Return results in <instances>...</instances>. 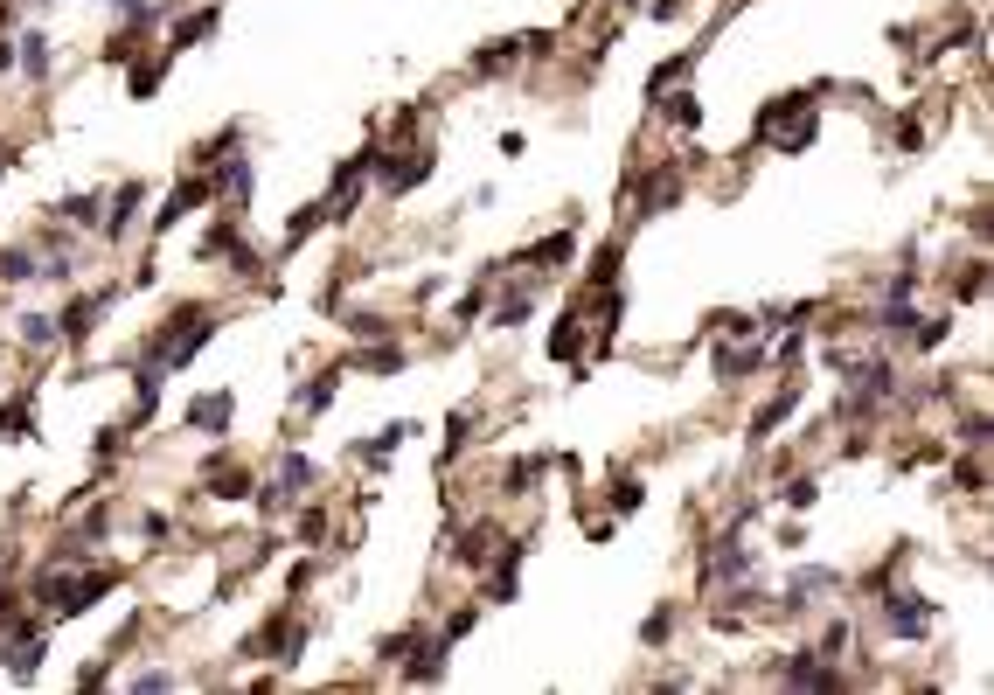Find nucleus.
I'll return each instance as SVG.
<instances>
[{"instance_id": "1", "label": "nucleus", "mask_w": 994, "mask_h": 695, "mask_svg": "<svg viewBox=\"0 0 994 695\" xmlns=\"http://www.w3.org/2000/svg\"><path fill=\"white\" fill-rule=\"evenodd\" d=\"M883 397H897V369H890V362H869V369L855 376V390H849V411H869V404H883Z\"/></svg>"}, {"instance_id": "2", "label": "nucleus", "mask_w": 994, "mask_h": 695, "mask_svg": "<svg viewBox=\"0 0 994 695\" xmlns=\"http://www.w3.org/2000/svg\"><path fill=\"white\" fill-rule=\"evenodd\" d=\"M890 626H897V633H911V640H918V633H925V626H932V612H925V605H918V598H911V591H897V598H890Z\"/></svg>"}, {"instance_id": "3", "label": "nucleus", "mask_w": 994, "mask_h": 695, "mask_svg": "<svg viewBox=\"0 0 994 695\" xmlns=\"http://www.w3.org/2000/svg\"><path fill=\"white\" fill-rule=\"evenodd\" d=\"M35 668H42V640H28V633H21V640H7V675H14V682H28Z\"/></svg>"}, {"instance_id": "4", "label": "nucleus", "mask_w": 994, "mask_h": 695, "mask_svg": "<svg viewBox=\"0 0 994 695\" xmlns=\"http://www.w3.org/2000/svg\"><path fill=\"white\" fill-rule=\"evenodd\" d=\"M202 195H209V181H188V188H174V195H167V209H160V216H153V230H167V223H174V216H188V209H195V202H202Z\"/></svg>"}, {"instance_id": "5", "label": "nucleus", "mask_w": 994, "mask_h": 695, "mask_svg": "<svg viewBox=\"0 0 994 695\" xmlns=\"http://www.w3.org/2000/svg\"><path fill=\"white\" fill-rule=\"evenodd\" d=\"M675 181H682L675 167H668V174H654V181L640 188V216H661V209H668V195H675Z\"/></svg>"}, {"instance_id": "6", "label": "nucleus", "mask_w": 994, "mask_h": 695, "mask_svg": "<svg viewBox=\"0 0 994 695\" xmlns=\"http://www.w3.org/2000/svg\"><path fill=\"white\" fill-rule=\"evenodd\" d=\"M188 424H202V431H223V424H230V397H202V404L188 411Z\"/></svg>"}, {"instance_id": "7", "label": "nucleus", "mask_w": 994, "mask_h": 695, "mask_svg": "<svg viewBox=\"0 0 994 695\" xmlns=\"http://www.w3.org/2000/svg\"><path fill=\"white\" fill-rule=\"evenodd\" d=\"M793 397H800V390H786V397H772V404H765V411L751 417V438H772V424H779V417L793 411Z\"/></svg>"}, {"instance_id": "8", "label": "nucleus", "mask_w": 994, "mask_h": 695, "mask_svg": "<svg viewBox=\"0 0 994 695\" xmlns=\"http://www.w3.org/2000/svg\"><path fill=\"white\" fill-rule=\"evenodd\" d=\"M21 341L49 348V341H56V320H49V313H21Z\"/></svg>"}, {"instance_id": "9", "label": "nucleus", "mask_w": 994, "mask_h": 695, "mask_svg": "<svg viewBox=\"0 0 994 695\" xmlns=\"http://www.w3.org/2000/svg\"><path fill=\"white\" fill-rule=\"evenodd\" d=\"M140 202H146V188H140V181H126V188H119V216H112V237H119V230L133 223V209H140Z\"/></svg>"}, {"instance_id": "10", "label": "nucleus", "mask_w": 994, "mask_h": 695, "mask_svg": "<svg viewBox=\"0 0 994 695\" xmlns=\"http://www.w3.org/2000/svg\"><path fill=\"white\" fill-rule=\"evenodd\" d=\"M557 258H570V237H543V244H536L522 265H557Z\"/></svg>"}, {"instance_id": "11", "label": "nucleus", "mask_w": 994, "mask_h": 695, "mask_svg": "<svg viewBox=\"0 0 994 695\" xmlns=\"http://www.w3.org/2000/svg\"><path fill=\"white\" fill-rule=\"evenodd\" d=\"M42 265L28 258V251H0V278H35Z\"/></svg>"}, {"instance_id": "12", "label": "nucleus", "mask_w": 994, "mask_h": 695, "mask_svg": "<svg viewBox=\"0 0 994 695\" xmlns=\"http://www.w3.org/2000/svg\"><path fill=\"white\" fill-rule=\"evenodd\" d=\"M21 70H35V77L49 70V49H42V35H21Z\"/></svg>"}, {"instance_id": "13", "label": "nucleus", "mask_w": 994, "mask_h": 695, "mask_svg": "<svg viewBox=\"0 0 994 695\" xmlns=\"http://www.w3.org/2000/svg\"><path fill=\"white\" fill-rule=\"evenodd\" d=\"M550 355H557V362H570V355H577V320H564V327L550 334Z\"/></svg>"}, {"instance_id": "14", "label": "nucleus", "mask_w": 994, "mask_h": 695, "mask_svg": "<svg viewBox=\"0 0 994 695\" xmlns=\"http://www.w3.org/2000/svg\"><path fill=\"white\" fill-rule=\"evenodd\" d=\"M612 508L633 515V508H640V480H619V487H612Z\"/></svg>"}, {"instance_id": "15", "label": "nucleus", "mask_w": 994, "mask_h": 695, "mask_svg": "<svg viewBox=\"0 0 994 695\" xmlns=\"http://www.w3.org/2000/svg\"><path fill=\"white\" fill-rule=\"evenodd\" d=\"M133 689L160 695V689H174V675H167V668H146V675H133Z\"/></svg>"}, {"instance_id": "16", "label": "nucleus", "mask_w": 994, "mask_h": 695, "mask_svg": "<svg viewBox=\"0 0 994 695\" xmlns=\"http://www.w3.org/2000/svg\"><path fill=\"white\" fill-rule=\"evenodd\" d=\"M63 216H70V223H91V216H98V202H91V195H70V202H63Z\"/></svg>"}, {"instance_id": "17", "label": "nucleus", "mask_w": 994, "mask_h": 695, "mask_svg": "<svg viewBox=\"0 0 994 695\" xmlns=\"http://www.w3.org/2000/svg\"><path fill=\"white\" fill-rule=\"evenodd\" d=\"M515 320H529V292H515V299H501V327H515Z\"/></svg>"}, {"instance_id": "18", "label": "nucleus", "mask_w": 994, "mask_h": 695, "mask_svg": "<svg viewBox=\"0 0 994 695\" xmlns=\"http://www.w3.org/2000/svg\"><path fill=\"white\" fill-rule=\"evenodd\" d=\"M397 362H404V348H369L362 355V369H397Z\"/></svg>"}, {"instance_id": "19", "label": "nucleus", "mask_w": 994, "mask_h": 695, "mask_svg": "<svg viewBox=\"0 0 994 695\" xmlns=\"http://www.w3.org/2000/svg\"><path fill=\"white\" fill-rule=\"evenodd\" d=\"M334 383H341V376H320V383H313V390H306V397H299V404H306V411H320V404H327V397H334Z\"/></svg>"}, {"instance_id": "20", "label": "nucleus", "mask_w": 994, "mask_h": 695, "mask_svg": "<svg viewBox=\"0 0 994 695\" xmlns=\"http://www.w3.org/2000/svg\"><path fill=\"white\" fill-rule=\"evenodd\" d=\"M216 494H223V501H244V494H251V480H244V473H223V480H216Z\"/></svg>"}, {"instance_id": "21", "label": "nucleus", "mask_w": 994, "mask_h": 695, "mask_svg": "<svg viewBox=\"0 0 994 695\" xmlns=\"http://www.w3.org/2000/svg\"><path fill=\"white\" fill-rule=\"evenodd\" d=\"M119 14H126V21H146V14H153V0H119Z\"/></svg>"}]
</instances>
